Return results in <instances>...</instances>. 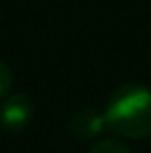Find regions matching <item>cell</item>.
I'll return each instance as SVG.
<instances>
[{"label":"cell","mask_w":151,"mask_h":153,"mask_svg":"<svg viewBox=\"0 0 151 153\" xmlns=\"http://www.w3.org/2000/svg\"><path fill=\"white\" fill-rule=\"evenodd\" d=\"M105 124L111 133L129 140L151 135V89L140 82H129L111 93L105 111Z\"/></svg>","instance_id":"obj_1"},{"label":"cell","mask_w":151,"mask_h":153,"mask_svg":"<svg viewBox=\"0 0 151 153\" xmlns=\"http://www.w3.org/2000/svg\"><path fill=\"white\" fill-rule=\"evenodd\" d=\"M33 118V102L27 93H7L0 102V126L4 131H22Z\"/></svg>","instance_id":"obj_2"},{"label":"cell","mask_w":151,"mask_h":153,"mask_svg":"<svg viewBox=\"0 0 151 153\" xmlns=\"http://www.w3.org/2000/svg\"><path fill=\"white\" fill-rule=\"evenodd\" d=\"M105 129H107L105 115H102V111H96V109H82V111H78L74 118H71V122H69V131L78 140L98 138Z\"/></svg>","instance_id":"obj_3"},{"label":"cell","mask_w":151,"mask_h":153,"mask_svg":"<svg viewBox=\"0 0 151 153\" xmlns=\"http://www.w3.org/2000/svg\"><path fill=\"white\" fill-rule=\"evenodd\" d=\"M89 153H131V151H129L127 144L120 142L118 138H102V140L93 142Z\"/></svg>","instance_id":"obj_4"},{"label":"cell","mask_w":151,"mask_h":153,"mask_svg":"<svg viewBox=\"0 0 151 153\" xmlns=\"http://www.w3.org/2000/svg\"><path fill=\"white\" fill-rule=\"evenodd\" d=\"M11 84H13V71H11V67L0 58V100L11 91Z\"/></svg>","instance_id":"obj_5"}]
</instances>
